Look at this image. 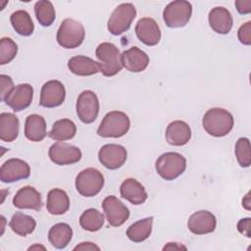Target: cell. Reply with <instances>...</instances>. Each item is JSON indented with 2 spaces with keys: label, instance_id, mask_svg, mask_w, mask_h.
Masks as SVG:
<instances>
[{
  "label": "cell",
  "instance_id": "cell-1",
  "mask_svg": "<svg viewBox=\"0 0 251 251\" xmlns=\"http://www.w3.org/2000/svg\"><path fill=\"white\" fill-rule=\"evenodd\" d=\"M202 124L207 133L215 137H223L230 132L234 121L232 115L227 110L212 108L205 113Z\"/></svg>",
  "mask_w": 251,
  "mask_h": 251
},
{
  "label": "cell",
  "instance_id": "cell-2",
  "mask_svg": "<svg viewBox=\"0 0 251 251\" xmlns=\"http://www.w3.org/2000/svg\"><path fill=\"white\" fill-rule=\"evenodd\" d=\"M95 55L99 61L100 72L105 76H113L122 70V54L113 43H100L96 48Z\"/></svg>",
  "mask_w": 251,
  "mask_h": 251
},
{
  "label": "cell",
  "instance_id": "cell-3",
  "mask_svg": "<svg viewBox=\"0 0 251 251\" xmlns=\"http://www.w3.org/2000/svg\"><path fill=\"white\" fill-rule=\"evenodd\" d=\"M130 121L128 116L121 111H112L105 115L98 129L97 134L102 137H122L129 129Z\"/></svg>",
  "mask_w": 251,
  "mask_h": 251
},
{
  "label": "cell",
  "instance_id": "cell-4",
  "mask_svg": "<svg viewBox=\"0 0 251 251\" xmlns=\"http://www.w3.org/2000/svg\"><path fill=\"white\" fill-rule=\"evenodd\" d=\"M155 168L162 178L174 180L185 171L186 159L177 152H166L157 159Z\"/></svg>",
  "mask_w": 251,
  "mask_h": 251
},
{
  "label": "cell",
  "instance_id": "cell-5",
  "mask_svg": "<svg viewBox=\"0 0 251 251\" xmlns=\"http://www.w3.org/2000/svg\"><path fill=\"white\" fill-rule=\"evenodd\" d=\"M85 30L83 25L79 22L70 18L61 23L57 31V41L66 49L78 47L83 42Z\"/></svg>",
  "mask_w": 251,
  "mask_h": 251
},
{
  "label": "cell",
  "instance_id": "cell-6",
  "mask_svg": "<svg viewBox=\"0 0 251 251\" xmlns=\"http://www.w3.org/2000/svg\"><path fill=\"white\" fill-rule=\"evenodd\" d=\"M104 186L103 175L94 168L82 170L75 177V188L84 197L97 195Z\"/></svg>",
  "mask_w": 251,
  "mask_h": 251
},
{
  "label": "cell",
  "instance_id": "cell-7",
  "mask_svg": "<svg viewBox=\"0 0 251 251\" xmlns=\"http://www.w3.org/2000/svg\"><path fill=\"white\" fill-rule=\"evenodd\" d=\"M192 15V6L188 1L176 0L169 3L163 12V19L167 26L182 27L188 24Z\"/></svg>",
  "mask_w": 251,
  "mask_h": 251
},
{
  "label": "cell",
  "instance_id": "cell-8",
  "mask_svg": "<svg viewBox=\"0 0 251 251\" xmlns=\"http://www.w3.org/2000/svg\"><path fill=\"white\" fill-rule=\"evenodd\" d=\"M136 16V10L131 3H123L119 5L111 14L108 20V30L114 35H120L126 32Z\"/></svg>",
  "mask_w": 251,
  "mask_h": 251
},
{
  "label": "cell",
  "instance_id": "cell-9",
  "mask_svg": "<svg viewBox=\"0 0 251 251\" xmlns=\"http://www.w3.org/2000/svg\"><path fill=\"white\" fill-rule=\"evenodd\" d=\"M99 113V100L91 90L82 91L76 100V115L84 124L93 123Z\"/></svg>",
  "mask_w": 251,
  "mask_h": 251
},
{
  "label": "cell",
  "instance_id": "cell-10",
  "mask_svg": "<svg viewBox=\"0 0 251 251\" xmlns=\"http://www.w3.org/2000/svg\"><path fill=\"white\" fill-rule=\"evenodd\" d=\"M48 154L51 161L59 166L75 164L81 159V151L78 147L61 141L52 144Z\"/></svg>",
  "mask_w": 251,
  "mask_h": 251
},
{
  "label": "cell",
  "instance_id": "cell-11",
  "mask_svg": "<svg viewBox=\"0 0 251 251\" xmlns=\"http://www.w3.org/2000/svg\"><path fill=\"white\" fill-rule=\"evenodd\" d=\"M102 208L110 226H120L129 218L128 208L116 196H107L102 202Z\"/></svg>",
  "mask_w": 251,
  "mask_h": 251
},
{
  "label": "cell",
  "instance_id": "cell-12",
  "mask_svg": "<svg viewBox=\"0 0 251 251\" xmlns=\"http://www.w3.org/2000/svg\"><path fill=\"white\" fill-rule=\"evenodd\" d=\"M126 149L120 144H105L98 152L99 162L109 170L121 168L126 161Z\"/></svg>",
  "mask_w": 251,
  "mask_h": 251
},
{
  "label": "cell",
  "instance_id": "cell-13",
  "mask_svg": "<svg viewBox=\"0 0 251 251\" xmlns=\"http://www.w3.org/2000/svg\"><path fill=\"white\" fill-rule=\"evenodd\" d=\"M30 175V168L26 162L21 159H9L1 166L0 179L5 183H11L20 179H25Z\"/></svg>",
  "mask_w": 251,
  "mask_h": 251
},
{
  "label": "cell",
  "instance_id": "cell-14",
  "mask_svg": "<svg viewBox=\"0 0 251 251\" xmlns=\"http://www.w3.org/2000/svg\"><path fill=\"white\" fill-rule=\"evenodd\" d=\"M66 97L64 84L59 80H49L41 88L39 105L45 108H55L63 104Z\"/></svg>",
  "mask_w": 251,
  "mask_h": 251
},
{
  "label": "cell",
  "instance_id": "cell-15",
  "mask_svg": "<svg viewBox=\"0 0 251 251\" xmlns=\"http://www.w3.org/2000/svg\"><path fill=\"white\" fill-rule=\"evenodd\" d=\"M32 97V86L28 83H22L13 88V90L4 99V102L14 112H20L26 109L31 104Z\"/></svg>",
  "mask_w": 251,
  "mask_h": 251
},
{
  "label": "cell",
  "instance_id": "cell-16",
  "mask_svg": "<svg viewBox=\"0 0 251 251\" xmlns=\"http://www.w3.org/2000/svg\"><path fill=\"white\" fill-rule=\"evenodd\" d=\"M216 226L217 220L215 215L207 210H200L193 213L187 221L188 229L196 235L211 233L215 230Z\"/></svg>",
  "mask_w": 251,
  "mask_h": 251
},
{
  "label": "cell",
  "instance_id": "cell-17",
  "mask_svg": "<svg viewBox=\"0 0 251 251\" xmlns=\"http://www.w3.org/2000/svg\"><path fill=\"white\" fill-rule=\"evenodd\" d=\"M135 33L137 38L147 46L157 45L161 39V30L152 18H142L135 25Z\"/></svg>",
  "mask_w": 251,
  "mask_h": 251
},
{
  "label": "cell",
  "instance_id": "cell-18",
  "mask_svg": "<svg viewBox=\"0 0 251 251\" xmlns=\"http://www.w3.org/2000/svg\"><path fill=\"white\" fill-rule=\"evenodd\" d=\"M13 204L18 209H31L39 211L42 207L41 195L32 186H24L18 190L13 198Z\"/></svg>",
  "mask_w": 251,
  "mask_h": 251
},
{
  "label": "cell",
  "instance_id": "cell-19",
  "mask_svg": "<svg viewBox=\"0 0 251 251\" xmlns=\"http://www.w3.org/2000/svg\"><path fill=\"white\" fill-rule=\"evenodd\" d=\"M122 64L131 73H140L147 68L149 57L144 51L133 46L122 53Z\"/></svg>",
  "mask_w": 251,
  "mask_h": 251
},
{
  "label": "cell",
  "instance_id": "cell-20",
  "mask_svg": "<svg viewBox=\"0 0 251 251\" xmlns=\"http://www.w3.org/2000/svg\"><path fill=\"white\" fill-rule=\"evenodd\" d=\"M121 196L133 205H141L147 199V192L144 186L135 178H126L120 186Z\"/></svg>",
  "mask_w": 251,
  "mask_h": 251
},
{
  "label": "cell",
  "instance_id": "cell-21",
  "mask_svg": "<svg viewBox=\"0 0 251 251\" xmlns=\"http://www.w3.org/2000/svg\"><path fill=\"white\" fill-rule=\"evenodd\" d=\"M190 138V126L183 121H174L166 128V140L173 146L185 145Z\"/></svg>",
  "mask_w": 251,
  "mask_h": 251
},
{
  "label": "cell",
  "instance_id": "cell-22",
  "mask_svg": "<svg viewBox=\"0 0 251 251\" xmlns=\"http://www.w3.org/2000/svg\"><path fill=\"white\" fill-rule=\"evenodd\" d=\"M209 25L215 32L226 34L233 25L232 16L226 8L215 7L209 13Z\"/></svg>",
  "mask_w": 251,
  "mask_h": 251
},
{
  "label": "cell",
  "instance_id": "cell-23",
  "mask_svg": "<svg viewBox=\"0 0 251 251\" xmlns=\"http://www.w3.org/2000/svg\"><path fill=\"white\" fill-rule=\"evenodd\" d=\"M68 68L73 74L80 76L92 75L100 72L99 63L82 55L72 57L68 61Z\"/></svg>",
  "mask_w": 251,
  "mask_h": 251
},
{
  "label": "cell",
  "instance_id": "cell-24",
  "mask_svg": "<svg viewBox=\"0 0 251 251\" xmlns=\"http://www.w3.org/2000/svg\"><path fill=\"white\" fill-rule=\"evenodd\" d=\"M25 135L30 141L38 142L43 140L47 135L44 118L37 114L29 115L25 124Z\"/></svg>",
  "mask_w": 251,
  "mask_h": 251
},
{
  "label": "cell",
  "instance_id": "cell-25",
  "mask_svg": "<svg viewBox=\"0 0 251 251\" xmlns=\"http://www.w3.org/2000/svg\"><path fill=\"white\" fill-rule=\"evenodd\" d=\"M47 211L51 215H63L70 208V199L66 191L60 188H53L48 192Z\"/></svg>",
  "mask_w": 251,
  "mask_h": 251
},
{
  "label": "cell",
  "instance_id": "cell-26",
  "mask_svg": "<svg viewBox=\"0 0 251 251\" xmlns=\"http://www.w3.org/2000/svg\"><path fill=\"white\" fill-rule=\"evenodd\" d=\"M20 122L16 115L12 113H2L0 115V139L5 142L14 141L19 135Z\"/></svg>",
  "mask_w": 251,
  "mask_h": 251
},
{
  "label": "cell",
  "instance_id": "cell-27",
  "mask_svg": "<svg viewBox=\"0 0 251 251\" xmlns=\"http://www.w3.org/2000/svg\"><path fill=\"white\" fill-rule=\"evenodd\" d=\"M73 237L72 227L65 223H59L54 225L49 232L48 239L51 245L57 249H64L68 246Z\"/></svg>",
  "mask_w": 251,
  "mask_h": 251
},
{
  "label": "cell",
  "instance_id": "cell-28",
  "mask_svg": "<svg viewBox=\"0 0 251 251\" xmlns=\"http://www.w3.org/2000/svg\"><path fill=\"white\" fill-rule=\"evenodd\" d=\"M75 133V124L69 119H62L53 124L48 136L55 141H65L74 138Z\"/></svg>",
  "mask_w": 251,
  "mask_h": 251
},
{
  "label": "cell",
  "instance_id": "cell-29",
  "mask_svg": "<svg viewBox=\"0 0 251 251\" xmlns=\"http://www.w3.org/2000/svg\"><path fill=\"white\" fill-rule=\"evenodd\" d=\"M152 225L153 217H148L133 223L126 229V235L128 239L135 243L146 240L151 234Z\"/></svg>",
  "mask_w": 251,
  "mask_h": 251
},
{
  "label": "cell",
  "instance_id": "cell-30",
  "mask_svg": "<svg viewBox=\"0 0 251 251\" xmlns=\"http://www.w3.org/2000/svg\"><path fill=\"white\" fill-rule=\"evenodd\" d=\"M9 226L12 230L18 235L26 236L34 230L36 226V222L32 217L28 215H25L22 212H17L12 216Z\"/></svg>",
  "mask_w": 251,
  "mask_h": 251
},
{
  "label": "cell",
  "instance_id": "cell-31",
  "mask_svg": "<svg viewBox=\"0 0 251 251\" xmlns=\"http://www.w3.org/2000/svg\"><path fill=\"white\" fill-rule=\"evenodd\" d=\"M11 24L14 29L23 36H29L34 29L33 22L29 14L25 10H18L14 12L10 17Z\"/></svg>",
  "mask_w": 251,
  "mask_h": 251
},
{
  "label": "cell",
  "instance_id": "cell-32",
  "mask_svg": "<svg viewBox=\"0 0 251 251\" xmlns=\"http://www.w3.org/2000/svg\"><path fill=\"white\" fill-rule=\"evenodd\" d=\"M80 226L88 231H97L104 225V215L97 209L85 210L79 218Z\"/></svg>",
  "mask_w": 251,
  "mask_h": 251
},
{
  "label": "cell",
  "instance_id": "cell-33",
  "mask_svg": "<svg viewBox=\"0 0 251 251\" xmlns=\"http://www.w3.org/2000/svg\"><path fill=\"white\" fill-rule=\"evenodd\" d=\"M34 13L38 23L42 26H50L56 18L54 6L47 0L37 1L34 5Z\"/></svg>",
  "mask_w": 251,
  "mask_h": 251
},
{
  "label": "cell",
  "instance_id": "cell-34",
  "mask_svg": "<svg viewBox=\"0 0 251 251\" xmlns=\"http://www.w3.org/2000/svg\"><path fill=\"white\" fill-rule=\"evenodd\" d=\"M235 157L242 168H248L251 164L250 141L246 137H240L235 143Z\"/></svg>",
  "mask_w": 251,
  "mask_h": 251
},
{
  "label": "cell",
  "instance_id": "cell-35",
  "mask_svg": "<svg viewBox=\"0 0 251 251\" xmlns=\"http://www.w3.org/2000/svg\"><path fill=\"white\" fill-rule=\"evenodd\" d=\"M18 53V45L16 42L9 38L3 37L0 40V65L10 63Z\"/></svg>",
  "mask_w": 251,
  "mask_h": 251
},
{
  "label": "cell",
  "instance_id": "cell-36",
  "mask_svg": "<svg viewBox=\"0 0 251 251\" xmlns=\"http://www.w3.org/2000/svg\"><path fill=\"white\" fill-rule=\"evenodd\" d=\"M239 41L244 45L251 44V22H247L242 25L237 32Z\"/></svg>",
  "mask_w": 251,
  "mask_h": 251
},
{
  "label": "cell",
  "instance_id": "cell-37",
  "mask_svg": "<svg viewBox=\"0 0 251 251\" xmlns=\"http://www.w3.org/2000/svg\"><path fill=\"white\" fill-rule=\"evenodd\" d=\"M0 83H1V100L4 101V99L8 96V94L13 90L15 86H14L13 79L7 75H0Z\"/></svg>",
  "mask_w": 251,
  "mask_h": 251
},
{
  "label": "cell",
  "instance_id": "cell-38",
  "mask_svg": "<svg viewBox=\"0 0 251 251\" xmlns=\"http://www.w3.org/2000/svg\"><path fill=\"white\" fill-rule=\"evenodd\" d=\"M250 224H251V219L250 218H244L241 219L238 224H237V229L238 231L245 235L246 237H250Z\"/></svg>",
  "mask_w": 251,
  "mask_h": 251
},
{
  "label": "cell",
  "instance_id": "cell-39",
  "mask_svg": "<svg viewBox=\"0 0 251 251\" xmlns=\"http://www.w3.org/2000/svg\"><path fill=\"white\" fill-rule=\"evenodd\" d=\"M235 7L239 14H249L251 12V0H237L235 1Z\"/></svg>",
  "mask_w": 251,
  "mask_h": 251
},
{
  "label": "cell",
  "instance_id": "cell-40",
  "mask_svg": "<svg viewBox=\"0 0 251 251\" xmlns=\"http://www.w3.org/2000/svg\"><path fill=\"white\" fill-rule=\"evenodd\" d=\"M74 250H100V248L92 242H81L79 245H76Z\"/></svg>",
  "mask_w": 251,
  "mask_h": 251
},
{
  "label": "cell",
  "instance_id": "cell-41",
  "mask_svg": "<svg viewBox=\"0 0 251 251\" xmlns=\"http://www.w3.org/2000/svg\"><path fill=\"white\" fill-rule=\"evenodd\" d=\"M176 242H170V243H168L166 246H164V250H167V249H186V247L185 246H182V245H178V246H176Z\"/></svg>",
  "mask_w": 251,
  "mask_h": 251
},
{
  "label": "cell",
  "instance_id": "cell-42",
  "mask_svg": "<svg viewBox=\"0 0 251 251\" xmlns=\"http://www.w3.org/2000/svg\"><path fill=\"white\" fill-rule=\"evenodd\" d=\"M250 204H251V201H250V192H248L245 197L243 198L242 200V206H244V208L246 210H250Z\"/></svg>",
  "mask_w": 251,
  "mask_h": 251
},
{
  "label": "cell",
  "instance_id": "cell-43",
  "mask_svg": "<svg viewBox=\"0 0 251 251\" xmlns=\"http://www.w3.org/2000/svg\"><path fill=\"white\" fill-rule=\"evenodd\" d=\"M37 248H42L43 250L45 249V247H43V246H40V245H34V246H30V247L28 248V250H32V249H37Z\"/></svg>",
  "mask_w": 251,
  "mask_h": 251
}]
</instances>
